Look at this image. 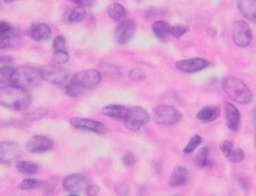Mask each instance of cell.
Returning <instances> with one entry per match:
<instances>
[{
    "mask_svg": "<svg viewBox=\"0 0 256 196\" xmlns=\"http://www.w3.org/2000/svg\"><path fill=\"white\" fill-rule=\"evenodd\" d=\"M70 125L75 128V129L86 130V131L95 132V134H106L108 132V128L102 123L92 119H87V118H72L70 119Z\"/></svg>",
    "mask_w": 256,
    "mask_h": 196,
    "instance_id": "obj_10",
    "label": "cell"
},
{
    "mask_svg": "<svg viewBox=\"0 0 256 196\" xmlns=\"http://www.w3.org/2000/svg\"><path fill=\"white\" fill-rule=\"evenodd\" d=\"M19 155V145L13 141L0 142V165L11 164Z\"/></svg>",
    "mask_w": 256,
    "mask_h": 196,
    "instance_id": "obj_14",
    "label": "cell"
},
{
    "mask_svg": "<svg viewBox=\"0 0 256 196\" xmlns=\"http://www.w3.org/2000/svg\"><path fill=\"white\" fill-rule=\"evenodd\" d=\"M69 196H78L77 194H72V195H69Z\"/></svg>",
    "mask_w": 256,
    "mask_h": 196,
    "instance_id": "obj_46",
    "label": "cell"
},
{
    "mask_svg": "<svg viewBox=\"0 0 256 196\" xmlns=\"http://www.w3.org/2000/svg\"><path fill=\"white\" fill-rule=\"evenodd\" d=\"M18 29L14 28L8 21H0V36H6L14 34Z\"/></svg>",
    "mask_w": 256,
    "mask_h": 196,
    "instance_id": "obj_34",
    "label": "cell"
},
{
    "mask_svg": "<svg viewBox=\"0 0 256 196\" xmlns=\"http://www.w3.org/2000/svg\"><path fill=\"white\" fill-rule=\"evenodd\" d=\"M58 180L57 178H50L44 185V194H51L54 191V189L57 188Z\"/></svg>",
    "mask_w": 256,
    "mask_h": 196,
    "instance_id": "obj_38",
    "label": "cell"
},
{
    "mask_svg": "<svg viewBox=\"0 0 256 196\" xmlns=\"http://www.w3.org/2000/svg\"><path fill=\"white\" fill-rule=\"evenodd\" d=\"M253 118H254V142L256 146V106L253 111Z\"/></svg>",
    "mask_w": 256,
    "mask_h": 196,
    "instance_id": "obj_43",
    "label": "cell"
},
{
    "mask_svg": "<svg viewBox=\"0 0 256 196\" xmlns=\"http://www.w3.org/2000/svg\"><path fill=\"white\" fill-rule=\"evenodd\" d=\"M123 164L126 166V168H133L136 164V158L133 152H126L123 156Z\"/></svg>",
    "mask_w": 256,
    "mask_h": 196,
    "instance_id": "obj_37",
    "label": "cell"
},
{
    "mask_svg": "<svg viewBox=\"0 0 256 196\" xmlns=\"http://www.w3.org/2000/svg\"><path fill=\"white\" fill-rule=\"evenodd\" d=\"M129 191H130V188H129V185L126 183L120 181V183H118L115 185V193L119 196H128Z\"/></svg>",
    "mask_w": 256,
    "mask_h": 196,
    "instance_id": "obj_36",
    "label": "cell"
},
{
    "mask_svg": "<svg viewBox=\"0 0 256 196\" xmlns=\"http://www.w3.org/2000/svg\"><path fill=\"white\" fill-rule=\"evenodd\" d=\"M233 40L239 48H246L250 45L253 40V33L246 21L236 20L233 24Z\"/></svg>",
    "mask_w": 256,
    "mask_h": 196,
    "instance_id": "obj_8",
    "label": "cell"
},
{
    "mask_svg": "<svg viewBox=\"0 0 256 196\" xmlns=\"http://www.w3.org/2000/svg\"><path fill=\"white\" fill-rule=\"evenodd\" d=\"M13 58L6 57V55H0V64H10L13 63Z\"/></svg>",
    "mask_w": 256,
    "mask_h": 196,
    "instance_id": "obj_42",
    "label": "cell"
},
{
    "mask_svg": "<svg viewBox=\"0 0 256 196\" xmlns=\"http://www.w3.org/2000/svg\"><path fill=\"white\" fill-rule=\"evenodd\" d=\"M14 70H15V67L9 66V65H4V66L0 67V84L10 83Z\"/></svg>",
    "mask_w": 256,
    "mask_h": 196,
    "instance_id": "obj_27",
    "label": "cell"
},
{
    "mask_svg": "<svg viewBox=\"0 0 256 196\" xmlns=\"http://www.w3.org/2000/svg\"><path fill=\"white\" fill-rule=\"evenodd\" d=\"M85 193H86L87 196H96L97 193H99V188L95 185H87Z\"/></svg>",
    "mask_w": 256,
    "mask_h": 196,
    "instance_id": "obj_41",
    "label": "cell"
},
{
    "mask_svg": "<svg viewBox=\"0 0 256 196\" xmlns=\"http://www.w3.org/2000/svg\"><path fill=\"white\" fill-rule=\"evenodd\" d=\"M170 26L171 25H169L167 21L157 20L153 23L151 29H153L154 34H155V36L159 39L160 42H167V39L170 35Z\"/></svg>",
    "mask_w": 256,
    "mask_h": 196,
    "instance_id": "obj_21",
    "label": "cell"
},
{
    "mask_svg": "<svg viewBox=\"0 0 256 196\" xmlns=\"http://www.w3.org/2000/svg\"><path fill=\"white\" fill-rule=\"evenodd\" d=\"M87 185H89V181H87L86 176H84L83 174H72L63 180V188L72 194L85 191Z\"/></svg>",
    "mask_w": 256,
    "mask_h": 196,
    "instance_id": "obj_12",
    "label": "cell"
},
{
    "mask_svg": "<svg viewBox=\"0 0 256 196\" xmlns=\"http://www.w3.org/2000/svg\"><path fill=\"white\" fill-rule=\"evenodd\" d=\"M129 108L125 105H115V104H111V105H106L102 108L101 113L104 114L108 118L115 120H125L126 115H128Z\"/></svg>",
    "mask_w": 256,
    "mask_h": 196,
    "instance_id": "obj_17",
    "label": "cell"
},
{
    "mask_svg": "<svg viewBox=\"0 0 256 196\" xmlns=\"http://www.w3.org/2000/svg\"><path fill=\"white\" fill-rule=\"evenodd\" d=\"M223 89L235 103L246 105V104H250L253 101V93L249 89V86L234 75L224 77Z\"/></svg>",
    "mask_w": 256,
    "mask_h": 196,
    "instance_id": "obj_3",
    "label": "cell"
},
{
    "mask_svg": "<svg viewBox=\"0 0 256 196\" xmlns=\"http://www.w3.org/2000/svg\"><path fill=\"white\" fill-rule=\"evenodd\" d=\"M65 47H67V40L63 35L57 36L53 42V50L54 52H60V50H65Z\"/></svg>",
    "mask_w": 256,
    "mask_h": 196,
    "instance_id": "obj_35",
    "label": "cell"
},
{
    "mask_svg": "<svg viewBox=\"0 0 256 196\" xmlns=\"http://www.w3.org/2000/svg\"><path fill=\"white\" fill-rule=\"evenodd\" d=\"M219 116H220V109H219L218 106L209 105L204 106V108L197 113L196 118L202 123H211L215 122Z\"/></svg>",
    "mask_w": 256,
    "mask_h": 196,
    "instance_id": "obj_20",
    "label": "cell"
},
{
    "mask_svg": "<svg viewBox=\"0 0 256 196\" xmlns=\"http://www.w3.org/2000/svg\"><path fill=\"white\" fill-rule=\"evenodd\" d=\"M225 115H226V125L233 132L239 131L241 124L240 111L238 110L234 104L225 103Z\"/></svg>",
    "mask_w": 256,
    "mask_h": 196,
    "instance_id": "obj_15",
    "label": "cell"
},
{
    "mask_svg": "<svg viewBox=\"0 0 256 196\" xmlns=\"http://www.w3.org/2000/svg\"><path fill=\"white\" fill-rule=\"evenodd\" d=\"M69 59H70L69 53L65 52V50H60V52H54V54H53V60H54V62L57 63L58 65L65 64V63L69 62Z\"/></svg>",
    "mask_w": 256,
    "mask_h": 196,
    "instance_id": "obj_32",
    "label": "cell"
},
{
    "mask_svg": "<svg viewBox=\"0 0 256 196\" xmlns=\"http://www.w3.org/2000/svg\"><path fill=\"white\" fill-rule=\"evenodd\" d=\"M16 0H5V3H14Z\"/></svg>",
    "mask_w": 256,
    "mask_h": 196,
    "instance_id": "obj_45",
    "label": "cell"
},
{
    "mask_svg": "<svg viewBox=\"0 0 256 196\" xmlns=\"http://www.w3.org/2000/svg\"><path fill=\"white\" fill-rule=\"evenodd\" d=\"M43 80L49 81L54 85H64L65 83L70 80V72L65 67L59 65H45L40 69Z\"/></svg>",
    "mask_w": 256,
    "mask_h": 196,
    "instance_id": "obj_6",
    "label": "cell"
},
{
    "mask_svg": "<svg viewBox=\"0 0 256 196\" xmlns=\"http://www.w3.org/2000/svg\"><path fill=\"white\" fill-rule=\"evenodd\" d=\"M129 76H130V79L133 81H143L145 80L146 74L143 69H140V67H134V69H131L130 72H129Z\"/></svg>",
    "mask_w": 256,
    "mask_h": 196,
    "instance_id": "obj_33",
    "label": "cell"
},
{
    "mask_svg": "<svg viewBox=\"0 0 256 196\" xmlns=\"http://www.w3.org/2000/svg\"><path fill=\"white\" fill-rule=\"evenodd\" d=\"M209 65H210V63L208 60L202 59V58H191V59L179 60V62H176L175 66L182 72H197L206 69Z\"/></svg>",
    "mask_w": 256,
    "mask_h": 196,
    "instance_id": "obj_13",
    "label": "cell"
},
{
    "mask_svg": "<svg viewBox=\"0 0 256 196\" xmlns=\"http://www.w3.org/2000/svg\"><path fill=\"white\" fill-rule=\"evenodd\" d=\"M174 196H177V195H174Z\"/></svg>",
    "mask_w": 256,
    "mask_h": 196,
    "instance_id": "obj_48",
    "label": "cell"
},
{
    "mask_svg": "<svg viewBox=\"0 0 256 196\" xmlns=\"http://www.w3.org/2000/svg\"><path fill=\"white\" fill-rule=\"evenodd\" d=\"M16 169L19 173L24 174V175H33V174L38 173L39 165L33 161H19L16 164Z\"/></svg>",
    "mask_w": 256,
    "mask_h": 196,
    "instance_id": "obj_23",
    "label": "cell"
},
{
    "mask_svg": "<svg viewBox=\"0 0 256 196\" xmlns=\"http://www.w3.org/2000/svg\"><path fill=\"white\" fill-rule=\"evenodd\" d=\"M85 16H86V11H85V9L83 8V6H75V8H73L72 10H70V13L68 14V20L70 21V23H80V21H83L85 19Z\"/></svg>",
    "mask_w": 256,
    "mask_h": 196,
    "instance_id": "obj_25",
    "label": "cell"
},
{
    "mask_svg": "<svg viewBox=\"0 0 256 196\" xmlns=\"http://www.w3.org/2000/svg\"><path fill=\"white\" fill-rule=\"evenodd\" d=\"M195 164L199 166L200 169H204L209 165V149L208 147H201L199 150V154L196 155L195 159Z\"/></svg>",
    "mask_w": 256,
    "mask_h": 196,
    "instance_id": "obj_26",
    "label": "cell"
},
{
    "mask_svg": "<svg viewBox=\"0 0 256 196\" xmlns=\"http://www.w3.org/2000/svg\"><path fill=\"white\" fill-rule=\"evenodd\" d=\"M238 8L244 18L256 23V0H238Z\"/></svg>",
    "mask_w": 256,
    "mask_h": 196,
    "instance_id": "obj_18",
    "label": "cell"
},
{
    "mask_svg": "<svg viewBox=\"0 0 256 196\" xmlns=\"http://www.w3.org/2000/svg\"><path fill=\"white\" fill-rule=\"evenodd\" d=\"M108 14L113 20L118 21V23L125 20L126 16H128V11H126L125 6H123L121 4L118 3H114L111 4V5H109Z\"/></svg>",
    "mask_w": 256,
    "mask_h": 196,
    "instance_id": "obj_22",
    "label": "cell"
},
{
    "mask_svg": "<svg viewBox=\"0 0 256 196\" xmlns=\"http://www.w3.org/2000/svg\"><path fill=\"white\" fill-rule=\"evenodd\" d=\"M43 80L40 69L33 66H19L15 67L13 75H11V85L20 86V88L29 89L39 85Z\"/></svg>",
    "mask_w": 256,
    "mask_h": 196,
    "instance_id": "obj_4",
    "label": "cell"
},
{
    "mask_svg": "<svg viewBox=\"0 0 256 196\" xmlns=\"http://www.w3.org/2000/svg\"><path fill=\"white\" fill-rule=\"evenodd\" d=\"M136 31V24L135 21L131 19H125V20L120 21L116 25L115 31H114V39L115 43L119 45H125L129 42H131V39L134 38Z\"/></svg>",
    "mask_w": 256,
    "mask_h": 196,
    "instance_id": "obj_9",
    "label": "cell"
},
{
    "mask_svg": "<svg viewBox=\"0 0 256 196\" xmlns=\"http://www.w3.org/2000/svg\"><path fill=\"white\" fill-rule=\"evenodd\" d=\"M220 149H221V151H223V154L225 155V158H228L229 155H230V152L233 151L234 144L231 141H229V140H225V141L221 144Z\"/></svg>",
    "mask_w": 256,
    "mask_h": 196,
    "instance_id": "obj_39",
    "label": "cell"
},
{
    "mask_svg": "<svg viewBox=\"0 0 256 196\" xmlns=\"http://www.w3.org/2000/svg\"><path fill=\"white\" fill-rule=\"evenodd\" d=\"M48 115V110L46 109H34V110L28 111V113L24 114L21 116V119L25 120V122H38V120H41L44 116Z\"/></svg>",
    "mask_w": 256,
    "mask_h": 196,
    "instance_id": "obj_24",
    "label": "cell"
},
{
    "mask_svg": "<svg viewBox=\"0 0 256 196\" xmlns=\"http://www.w3.org/2000/svg\"><path fill=\"white\" fill-rule=\"evenodd\" d=\"M150 120V115L148 111L140 106H133L129 108L128 115L125 118V127L131 131H138L141 128L145 127Z\"/></svg>",
    "mask_w": 256,
    "mask_h": 196,
    "instance_id": "obj_7",
    "label": "cell"
},
{
    "mask_svg": "<svg viewBox=\"0 0 256 196\" xmlns=\"http://www.w3.org/2000/svg\"><path fill=\"white\" fill-rule=\"evenodd\" d=\"M226 159H228L230 163H234V164L241 163V161L245 159V152H244L243 150L240 149V147H238V149H235V147H234L233 151L230 152V155H229Z\"/></svg>",
    "mask_w": 256,
    "mask_h": 196,
    "instance_id": "obj_29",
    "label": "cell"
},
{
    "mask_svg": "<svg viewBox=\"0 0 256 196\" xmlns=\"http://www.w3.org/2000/svg\"><path fill=\"white\" fill-rule=\"evenodd\" d=\"M28 34L33 40H35V42H45V40H48V39L51 38L53 31H51L50 26L41 23V24H34V25L29 29Z\"/></svg>",
    "mask_w": 256,
    "mask_h": 196,
    "instance_id": "obj_16",
    "label": "cell"
},
{
    "mask_svg": "<svg viewBox=\"0 0 256 196\" xmlns=\"http://www.w3.org/2000/svg\"><path fill=\"white\" fill-rule=\"evenodd\" d=\"M202 142V137L200 135H194L191 139L189 140V142L186 144V146L184 147V154H191L195 150L199 147V145Z\"/></svg>",
    "mask_w": 256,
    "mask_h": 196,
    "instance_id": "obj_28",
    "label": "cell"
},
{
    "mask_svg": "<svg viewBox=\"0 0 256 196\" xmlns=\"http://www.w3.org/2000/svg\"><path fill=\"white\" fill-rule=\"evenodd\" d=\"M54 147V141L44 135H35L30 137L25 145V149L33 154H41V152L50 151Z\"/></svg>",
    "mask_w": 256,
    "mask_h": 196,
    "instance_id": "obj_11",
    "label": "cell"
},
{
    "mask_svg": "<svg viewBox=\"0 0 256 196\" xmlns=\"http://www.w3.org/2000/svg\"><path fill=\"white\" fill-rule=\"evenodd\" d=\"M101 81V72L97 69L79 71L67 83L65 94L70 98H79L85 90L94 89Z\"/></svg>",
    "mask_w": 256,
    "mask_h": 196,
    "instance_id": "obj_1",
    "label": "cell"
},
{
    "mask_svg": "<svg viewBox=\"0 0 256 196\" xmlns=\"http://www.w3.org/2000/svg\"><path fill=\"white\" fill-rule=\"evenodd\" d=\"M69 1H72V3L77 4V5L79 6H86V8H91L92 5H94V0H69Z\"/></svg>",
    "mask_w": 256,
    "mask_h": 196,
    "instance_id": "obj_40",
    "label": "cell"
},
{
    "mask_svg": "<svg viewBox=\"0 0 256 196\" xmlns=\"http://www.w3.org/2000/svg\"><path fill=\"white\" fill-rule=\"evenodd\" d=\"M187 31H189V28L184 24H175V25L170 26V35H172L174 38H181Z\"/></svg>",
    "mask_w": 256,
    "mask_h": 196,
    "instance_id": "obj_30",
    "label": "cell"
},
{
    "mask_svg": "<svg viewBox=\"0 0 256 196\" xmlns=\"http://www.w3.org/2000/svg\"><path fill=\"white\" fill-rule=\"evenodd\" d=\"M208 34H209V35H211V36H213V38H215V35H216V31H215V29H214V28H210V29H208Z\"/></svg>",
    "mask_w": 256,
    "mask_h": 196,
    "instance_id": "obj_44",
    "label": "cell"
},
{
    "mask_svg": "<svg viewBox=\"0 0 256 196\" xmlns=\"http://www.w3.org/2000/svg\"><path fill=\"white\" fill-rule=\"evenodd\" d=\"M182 115L177 109L170 105H159L154 108L153 119L160 125H175L181 120Z\"/></svg>",
    "mask_w": 256,
    "mask_h": 196,
    "instance_id": "obj_5",
    "label": "cell"
},
{
    "mask_svg": "<svg viewBox=\"0 0 256 196\" xmlns=\"http://www.w3.org/2000/svg\"><path fill=\"white\" fill-rule=\"evenodd\" d=\"M136 1H141V0H136Z\"/></svg>",
    "mask_w": 256,
    "mask_h": 196,
    "instance_id": "obj_47",
    "label": "cell"
},
{
    "mask_svg": "<svg viewBox=\"0 0 256 196\" xmlns=\"http://www.w3.org/2000/svg\"><path fill=\"white\" fill-rule=\"evenodd\" d=\"M31 95L26 89L16 85H6L0 88V105L15 111L25 110L30 106Z\"/></svg>",
    "mask_w": 256,
    "mask_h": 196,
    "instance_id": "obj_2",
    "label": "cell"
},
{
    "mask_svg": "<svg viewBox=\"0 0 256 196\" xmlns=\"http://www.w3.org/2000/svg\"><path fill=\"white\" fill-rule=\"evenodd\" d=\"M189 181V171L184 166H176L170 178L169 184L172 188H181Z\"/></svg>",
    "mask_w": 256,
    "mask_h": 196,
    "instance_id": "obj_19",
    "label": "cell"
},
{
    "mask_svg": "<svg viewBox=\"0 0 256 196\" xmlns=\"http://www.w3.org/2000/svg\"><path fill=\"white\" fill-rule=\"evenodd\" d=\"M39 186H41V183L39 180H36V179H24V180L20 183V185H19V189L25 191V190H33V189L39 188Z\"/></svg>",
    "mask_w": 256,
    "mask_h": 196,
    "instance_id": "obj_31",
    "label": "cell"
}]
</instances>
